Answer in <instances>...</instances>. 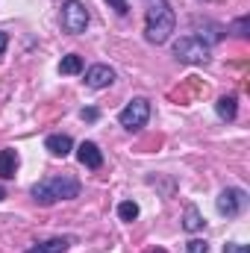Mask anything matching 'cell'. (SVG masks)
I'll use <instances>...</instances> for the list:
<instances>
[{
	"label": "cell",
	"instance_id": "6da1fadb",
	"mask_svg": "<svg viewBox=\"0 0 250 253\" xmlns=\"http://www.w3.org/2000/svg\"><path fill=\"white\" fill-rule=\"evenodd\" d=\"M177 27V15L171 9L168 0H150L147 3V15H144V39L150 44H162L171 39Z\"/></svg>",
	"mask_w": 250,
	"mask_h": 253
},
{
	"label": "cell",
	"instance_id": "7a4b0ae2",
	"mask_svg": "<svg viewBox=\"0 0 250 253\" xmlns=\"http://www.w3.org/2000/svg\"><path fill=\"white\" fill-rule=\"evenodd\" d=\"M33 200L36 203H42V206H53V203H59V200H74L77 194H80V183L74 180V177H44V180H39L33 189Z\"/></svg>",
	"mask_w": 250,
	"mask_h": 253
},
{
	"label": "cell",
	"instance_id": "3957f363",
	"mask_svg": "<svg viewBox=\"0 0 250 253\" xmlns=\"http://www.w3.org/2000/svg\"><path fill=\"white\" fill-rule=\"evenodd\" d=\"M147 121H150V100L147 97H132L118 112V124L124 129H129V132H138Z\"/></svg>",
	"mask_w": 250,
	"mask_h": 253
},
{
	"label": "cell",
	"instance_id": "277c9868",
	"mask_svg": "<svg viewBox=\"0 0 250 253\" xmlns=\"http://www.w3.org/2000/svg\"><path fill=\"white\" fill-rule=\"evenodd\" d=\"M174 56L188 65H206L209 62V44H203L197 36H183L174 42Z\"/></svg>",
	"mask_w": 250,
	"mask_h": 253
},
{
	"label": "cell",
	"instance_id": "5b68a950",
	"mask_svg": "<svg viewBox=\"0 0 250 253\" xmlns=\"http://www.w3.org/2000/svg\"><path fill=\"white\" fill-rule=\"evenodd\" d=\"M59 21H62L65 33L80 36V33H85V27H88V9H85L80 0H65L62 12H59Z\"/></svg>",
	"mask_w": 250,
	"mask_h": 253
},
{
	"label": "cell",
	"instance_id": "8992f818",
	"mask_svg": "<svg viewBox=\"0 0 250 253\" xmlns=\"http://www.w3.org/2000/svg\"><path fill=\"white\" fill-rule=\"evenodd\" d=\"M245 203H248L245 189H224L218 194V200H215V206H218V212H221L224 218H236V215L245 209Z\"/></svg>",
	"mask_w": 250,
	"mask_h": 253
},
{
	"label": "cell",
	"instance_id": "52a82bcc",
	"mask_svg": "<svg viewBox=\"0 0 250 253\" xmlns=\"http://www.w3.org/2000/svg\"><path fill=\"white\" fill-rule=\"evenodd\" d=\"M112 83H115V71L109 65H91L85 71V85L88 88H106Z\"/></svg>",
	"mask_w": 250,
	"mask_h": 253
},
{
	"label": "cell",
	"instance_id": "ba28073f",
	"mask_svg": "<svg viewBox=\"0 0 250 253\" xmlns=\"http://www.w3.org/2000/svg\"><path fill=\"white\" fill-rule=\"evenodd\" d=\"M77 159H80V165H85L88 171H97V168L103 165V153H100V147H97L94 141H83V144L77 147Z\"/></svg>",
	"mask_w": 250,
	"mask_h": 253
},
{
	"label": "cell",
	"instance_id": "9c48e42d",
	"mask_svg": "<svg viewBox=\"0 0 250 253\" xmlns=\"http://www.w3.org/2000/svg\"><path fill=\"white\" fill-rule=\"evenodd\" d=\"M44 150H50V156H56V159H65V156L74 150V141H71V135H65V132H53V135L44 138Z\"/></svg>",
	"mask_w": 250,
	"mask_h": 253
},
{
	"label": "cell",
	"instance_id": "30bf717a",
	"mask_svg": "<svg viewBox=\"0 0 250 253\" xmlns=\"http://www.w3.org/2000/svg\"><path fill=\"white\" fill-rule=\"evenodd\" d=\"M71 245H74V236H56V239H47V242L27 248V253H65Z\"/></svg>",
	"mask_w": 250,
	"mask_h": 253
},
{
	"label": "cell",
	"instance_id": "8fae6325",
	"mask_svg": "<svg viewBox=\"0 0 250 253\" xmlns=\"http://www.w3.org/2000/svg\"><path fill=\"white\" fill-rule=\"evenodd\" d=\"M15 171H18V153H15L12 147L0 150V177H3V180H12Z\"/></svg>",
	"mask_w": 250,
	"mask_h": 253
},
{
	"label": "cell",
	"instance_id": "7c38bea8",
	"mask_svg": "<svg viewBox=\"0 0 250 253\" xmlns=\"http://www.w3.org/2000/svg\"><path fill=\"white\" fill-rule=\"evenodd\" d=\"M239 100L233 97V94H224V97H218V103H215V112H218V118L221 121H233L236 118V112H239V106H236Z\"/></svg>",
	"mask_w": 250,
	"mask_h": 253
},
{
	"label": "cell",
	"instance_id": "4fadbf2b",
	"mask_svg": "<svg viewBox=\"0 0 250 253\" xmlns=\"http://www.w3.org/2000/svg\"><path fill=\"white\" fill-rule=\"evenodd\" d=\"M200 227H203L200 209H197L194 203H188V206H186V215H183V230H186V233H197Z\"/></svg>",
	"mask_w": 250,
	"mask_h": 253
},
{
	"label": "cell",
	"instance_id": "5bb4252c",
	"mask_svg": "<svg viewBox=\"0 0 250 253\" xmlns=\"http://www.w3.org/2000/svg\"><path fill=\"white\" fill-rule=\"evenodd\" d=\"M80 71H83V59H80L77 53H68V56H62V62H59V74L71 77V74H80Z\"/></svg>",
	"mask_w": 250,
	"mask_h": 253
},
{
	"label": "cell",
	"instance_id": "9a60e30c",
	"mask_svg": "<svg viewBox=\"0 0 250 253\" xmlns=\"http://www.w3.org/2000/svg\"><path fill=\"white\" fill-rule=\"evenodd\" d=\"M118 218H121V221H135V218H138V203H132V200L118 203Z\"/></svg>",
	"mask_w": 250,
	"mask_h": 253
},
{
	"label": "cell",
	"instance_id": "2e32d148",
	"mask_svg": "<svg viewBox=\"0 0 250 253\" xmlns=\"http://www.w3.org/2000/svg\"><path fill=\"white\" fill-rule=\"evenodd\" d=\"M206 251H209V245H206L203 239H191L186 245V253H206Z\"/></svg>",
	"mask_w": 250,
	"mask_h": 253
},
{
	"label": "cell",
	"instance_id": "e0dca14e",
	"mask_svg": "<svg viewBox=\"0 0 250 253\" xmlns=\"http://www.w3.org/2000/svg\"><path fill=\"white\" fill-rule=\"evenodd\" d=\"M80 118H83V121H88V124H91V121H97V118H100V112H97V109H94V106H85V109H80Z\"/></svg>",
	"mask_w": 250,
	"mask_h": 253
},
{
	"label": "cell",
	"instance_id": "ac0fdd59",
	"mask_svg": "<svg viewBox=\"0 0 250 253\" xmlns=\"http://www.w3.org/2000/svg\"><path fill=\"white\" fill-rule=\"evenodd\" d=\"M106 3H109L118 15H126V12H129V3H126V0H106Z\"/></svg>",
	"mask_w": 250,
	"mask_h": 253
},
{
	"label": "cell",
	"instance_id": "d6986e66",
	"mask_svg": "<svg viewBox=\"0 0 250 253\" xmlns=\"http://www.w3.org/2000/svg\"><path fill=\"white\" fill-rule=\"evenodd\" d=\"M233 30H236V36H242V39H245V36H248V18H239V21L233 24Z\"/></svg>",
	"mask_w": 250,
	"mask_h": 253
},
{
	"label": "cell",
	"instance_id": "ffe728a7",
	"mask_svg": "<svg viewBox=\"0 0 250 253\" xmlns=\"http://www.w3.org/2000/svg\"><path fill=\"white\" fill-rule=\"evenodd\" d=\"M224 253H250V248L248 245H236V242H233V245H224Z\"/></svg>",
	"mask_w": 250,
	"mask_h": 253
},
{
	"label": "cell",
	"instance_id": "44dd1931",
	"mask_svg": "<svg viewBox=\"0 0 250 253\" xmlns=\"http://www.w3.org/2000/svg\"><path fill=\"white\" fill-rule=\"evenodd\" d=\"M6 44H9V39H6V33L0 30V56H3V50H6Z\"/></svg>",
	"mask_w": 250,
	"mask_h": 253
},
{
	"label": "cell",
	"instance_id": "7402d4cb",
	"mask_svg": "<svg viewBox=\"0 0 250 253\" xmlns=\"http://www.w3.org/2000/svg\"><path fill=\"white\" fill-rule=\"evenodd\" d=\"M3 197H6V191H3V186H0V200H3Z\"/></svg>",
	"mask_w": 250,
	"mask_h": 253
},
{
	"label": "cell",
	"instance_id": "603a6c76",
	"mask_svg": "<svg viewBox=\"0 0 250 253\" xmlns=\"http://www.w3.org/2000/svg\"><path fill=\"white\" fill-rule=\"evenodd\" d=\"M150 253H165V251H150Z\"/></svg>",
	"mask_w": 250,
	"mask_h": 253
}]
</instances>
